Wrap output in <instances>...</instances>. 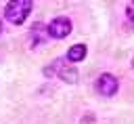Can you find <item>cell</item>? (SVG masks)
Wrapping results in <instances>:
<instances>
[{
    "instance_id": "6da1fadb",
    "label": "cell",
    "mask_w": 134,
    "mask_h": 124,
    "mask_svg": "<svg viewBox=\"0 0 134 124\" xmlns=\"http://www.w3.org/2000/svg\"><path fill=\"white\" fill-rule=\"evenodd\" d=\"M34 8V2L31 0H10L4 4V17L13 23V25H21L29 13Z\"/></svg>"
},
{
    "instance_id": "ba28073f",
    "label": "cell",
    "mask_w": 134,
    "mask_h": 124,
    "mask_svg": "<svg viewBox=\"0 0 134 124\" xmlns=\"http://www.w3.org/2000/svg\"><path fill=\"white\" fill-rule=\"evenodd\" d=\"M132 69H134V57H132Z\"/></svg>"
},
{
    "instance_id": "5b68a950",
    "label": "cell",
    "mask_w": 134,
    "mask_h": 124,
    "mask_svg": "<svg viewBox=\"0 0 134 124\" xmlns=\"http://www.w3.org/2000/svg\"><path fill=\"white\" fill-rule=\"evenodd\" d=\"M44 40H46V25L34 23L31 29H29V42H31V46H40Z\"/></svg>"
},
{
    "instance_id": "7a4b0ae2",
    "label": "cell",
    "mask_w": 134,
    "mask_h": 124,
    "mask_svg": "<svg viewBox=\"0 0 134 124\" xmlns=\"http://www.w3.org/2000/svg\"><path fill=\"white\" fill-rule=\"evenodd\" d=\"M59 76L63 82H67V84H75L77 82V69L75 67H71V65H67L63 59H57V61H52L48 67H44V76L46 78H50V76Z\"/></svg>"
},
{
    "instance_id": "277c9868",
    "label": "cell",
    "mask_w": 134,
    "mask_h": 124,
    "mask_svg": "<svg viewBox=\"0 0 134 124\" xmlns=\"http://www.w3.org/2000/svg\"><path fill=\"white\" fill-rule=\"evenodd\" d=\"M119 88V82L113 74H100L96 78V90L103 95V97H113Z\"/></svg>"
},
{
    "instance_id": "52a82bcc",
    "label": "cell",
    "mask_w": 134,
    "mask_h": 124,
    "mask_svg": "<svg viewBox=\"0 0 134 124\" xmlns=\"http://www.w3.org/2000/svg\"><path fill=\"white\" fill-rule=\"evenodd\" d=\"M126 17H128V19L134 23V2H130V4L126 6Z\"/></svg>"
},
{
    "instance_id": "8992f818",
    "label": "cell",
    "mask_w": 134,
    "mask_h": 124,
    "mask_svg": "<svg viewBox=\"0 0 134 124\" xmlns=\"http://www.w3.org/2000/svg\"><path fill=\"white\" fill-rule=\"evenodd\" d=\"M86 53H88L86 44H73V46L67 50V61H71V63H80L82 59H86Z\"/></svg>"
},
{
    "instance_id": "9c48e42d",
    "label": "cell",
    "mask_w": 134,
    "mask_h": 124,
    "mask_svg": "<svg viewBox=\"0 0 134 124\" xmlns=\"http://www.w3.org/2000/svg\"><path fill=\"white\" fill-rule=\"evenodd\" d=\"M0 34H2V21H0Z\"/></svg>"
},
{
    "instance_id": "3957f363",
    "label": "cell",
    "mask_w": 134,
    "mask_h": 124,
    "mask_svg": "<svg viewBox=\"0 0 134 124\" xmlns=\"http://www.w3.org/2000/svg\"><path fill=\"white\" fill-rule=\"evenodd\" d=\"M46 32H48V36L54 38V40L67 38V36L71 34V21H69V17H54V19L48 23Z\"/></svg>"
}]
</instances>
